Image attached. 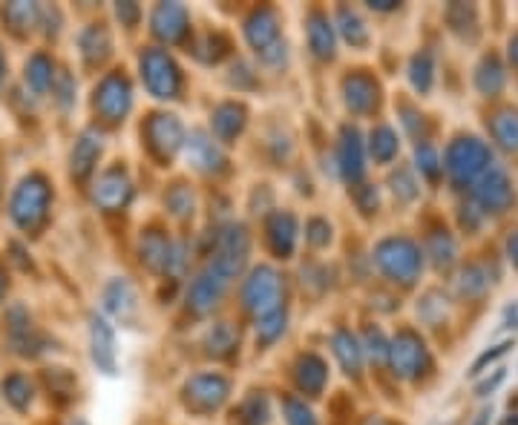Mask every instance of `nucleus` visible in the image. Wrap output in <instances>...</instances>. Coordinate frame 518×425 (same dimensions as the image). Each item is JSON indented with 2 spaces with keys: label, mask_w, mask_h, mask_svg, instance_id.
Returning a JSON list of instances; mask_svg holds the SVG:
<instances>
[{
  "label": "nucleus",
  "mask_w": 518,
  "mask_h": 425,
  "mask_svg": "<svg viewBox=\"0 0 518 425\" xmlns=\"http://www.w3.org/2000/svg\"><path fill=\"white\" fill-rule=\"evenodd\" d=\"M490 162V152L476 138H461L458 144H452L449 150V172L455 181H473L478 172Z\"/></svg>",
  "instance_id": "f257e3e1"
},
{
  "label": "nucleus",
  "mask_w": 518,
  "mask_h": 425,
  "mask_svg": "<svg viewBox=\"0 0 518 425\" xmlns=\"http://www.w3.org/2000/svg\"><path fill=\"white\" fill-rule=\"evenodd\" d=\"M245 302L250 310H257L262 319L274 317V313H282L279 310V276L274 271H268V267L257 271L245 288Z\"/></svg>",
  "instance_id": "f03ea898"
},
{
  "label": "nucleus",
  "mask_w": 518,
  "mask_h": 425,
  "mask_svg": "<svg viewBox=\"0 0 518 425\" xmlns=\"http://www.w3.org/2000/svg\"><path fill=\"white\" fill-rule=\"evenodd\" d=\"M378 262L389 276L400 282H412L420 267V256L410 242H386L378 254Z\"/></svg>",
  "instance_id": "7ed1b4c3"
},
{
  "label": "nucleus",
  "mask_w": 518,
  "mask_h": 425,
  "mask_svg": "<svg viewBox=\"0 0 518 425\" xmlns=\"http://www.w3.org/2000/svg\"><path fill=\"white\" fill-rule=\"evenodd\" d=\"M141 69H145V84L150 87V92H155L159 98H173L179 84V72L170 64V58H165L162 52H150L141 60Z\"/></svg>",
  "instance_id": "20e7f679"
},
{
  "label": "nucleus",
  "mask_w": 518,
  "mask_h": 425,
  "mask_svg": "<svg viewBox=\"0 0 518 425\" xmlns=\"http://www.w3.org/2000/svg\"><path fill=\"white\" fill-rule=\"evenodd\" d=\"M478 201L484 204V210H493V213H501L510 204L513 199V190H510V181L504 176V170L501 167H493L486 176L481 179L478 190H476Z\"/></svg>",
  "instance_id": "39448f33"
},
{
  "label": "nucleus",
  "mask_w": 518,
  "mask_h": 425,
  "mask_svg": "<svg viewBox=\"0 0 518 425\" xmlns=\"http://www.w3.org/2000/svg\"><path fill=\"white\" fill-rule=\"evenodd\" d=\"M92 359L96 365L104 368L107 374H116V339L109 325L99 317H92Z\"/></svg>",
  "instance_id": "423d86ee"
},
{
  "label": "nucleus",
  "mask_w": 518,
  "mask_h": 425,
  "mask_svg": "<svg viewBox=\"0 0 518 425\" xmlns=\"http://www.w3.org/2000/svg\"><path fill=\"white\" fill-rule=\"evenodd\" d=\"M391 356H395V368H400L403 376H415L427 365V351L415 337H400L391 348Z\"/></svg>",
  "instance_id": "0eeeda50"
},
{
  "label": "nucleus",
  "mask_w": 518,
  "mask_h": 425,
  "mask_svg": "<svg viewBox=\"0 0 518 425\" xmlns=\"http://www.w3.org/2000/svg\"><path fill=\"white\" fill-rule=\"evenodd\" d=\"M228 282L225 279H219L213 271H208L205 276H199L196 279V285L191 291V305L196 313H208L216 302H219V296H222Z\"/></svg>",
  "instance_id": "6e6552de"
},
{
  "label": "nucleus",
  "mask_w": 518,
  "mask_h": 425,
  "mask_svg": "<svg viewBox=\"0 0 518 425\" xmlns=\"http://www.w3.org/2000/svg\"><path fill=\"white\" fill-rule=\"evenodd\" d=\"M104 299H107V308L118 313V317H127V310L136 308V293L124 279L113 282V285L104 291Z\"/></svg>",
  "instance_id": "1a4fd4ad"
},
{
  "label": "nucleus",
  "mask_w": 518,
  "mask_h": 425,
  "mask_svg": "<svg viewBox=\"0 0 518 425\" xmlns=\"http://www.w3.org/2000/svg\"><path fill=\"white\" fill-rule=\"evenodd\" d=\"M118 187L124 190L127 181H124L118 172H107L101 187L96 190V201H101L104 208H118V204H124V201H127V196H130V193H118Z\"/></svg>",
  "instance_id": "9d476101"
},
{
  "label": "nucleus",
  "mask_w": 518,
  "mask_h": 425,
  "mask_svg": "<svg viewBox=\"0 0 518 425\" xmlns=\"http://www.w3.org/2000/svg\"><path fill=\"white\" fill-rule=\"evenodd\" d=\"M334 354L340 356V362H343V368L349 371V374H357L360 371V345L354 342V337L352 334H337L334 337Z\"/></svg>",
  "instance_id": "9b49d317"
},
{
  "label": "nucleus",
  "mask_w": 518,
  "mask_h": 425,
  "mask_svg": "<svg viewBox=\"0 0 518 425\" xmlns=\"http://www.w3.org/2000/svg\"><path fill=\"white\" fill-rule=\"evenodd\" d=\"M495 138L504 144L507 150H518V115L515 113H501V115H495Z\"/></svg>",
  "instance_id": "f8f14e48"
},
{
  "label": "nucleus",
  "mask_w": 518,
  "mask_h": 425,
  "mask_svg": "<svg viewBox=\"0 0 518 425\" xmlns=\"http://www.w3.org/2000/svg\"><path fill=\"white\" fill-rule=\"evenodd\" d=\"M191 155H193L196 167H202V170H211L219 162V152L213 147V141H208L202 133H196L193 141H191Z\"/></svg>",
  "instance_id": "ddd939ff"
},
{
  "label": "nucleus",
  "mask_w": 518,
  "mask_h": 425,
  "mask_svg": "<svg viewBox=\"0 0 518 425\" xmlns=\"http://www.w3.org/2000/svg\"><path fill=\"white\" fill-rule=\"evenodd\" d=\"M308 35H311V46H314V52L317 55H323V58H328L332 55V46H334V41H332V29L325 26V21H314V26H308Z\"/></svg>",
  "instance_id": "4468645a"
},
{
  "label": "nucleus",
  "mask_w": 518,
  "mask_h": 425,
  "mask_svg": "<svg viewBox=\"0 0 518 425\" xmlns=\"http://www.w3.org/2000/svg\"><path fill=\"white\" fill-rule=\"evenodd\" d=\"M412 78H415V87L427 92L432 84V60L429 55H418L415 58V67H412Z\"/></svg>",
  "instance_id": "2eb2a0df"
},
{
  "label": "nucleus",
  "mask_w": 518,
  "mask_h": 425,
  "mask_svg": "<svg viewBox=\"0 0 518 425\" xmlns=\"http://www.w3.org/2000/svg\"><path fill=\"white\" fill-rule=\"evenodd\" d=\"M510 259L518 264V233H515L513 239H510Z\"/></svg>",
  "instance_id": "dca6fc26"
},
{
  "label": "nucleus",
  "mask_w": 518,
  "mask_h": 425,
  "mask_svg": "<svg viewBox=\"0 0 518 425\" xmlns=\"http://www.w3.org/2000/svg\"><path fill=\"white\" fill-rule=\"evenodd\" d=\"M510 58H513V64L518 67V38H515V41L510 43Z\"/></svg>",
  "instance_id": "f3484780"
}]
</instances>
